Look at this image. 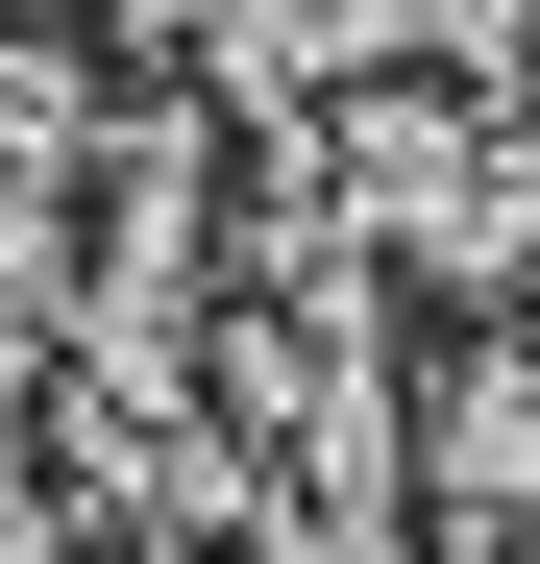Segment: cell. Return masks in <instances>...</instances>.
I'll return each instance as SVG.
<instances>
[{"label":"cell","mask_w":540,"mask_h":564,"mask_svg":"<svg viewBox=\"0 0 540 564\" xmlns=\"http://www.w3.org/2000/svg\"><path fill=\"white\" fill-rule=\"evenodd\" d=\"M270 148H295V221L393 319H516V270H540V74L516 50H369Z\"/></svg>","instance_id":"1"},{"label":"cell","mask_w":540,"mask_h":564,"mask_svg":"<svg viewBox=\"0 0 540 564\" xmlns=\"http://www.w3.org/2000/svg\"><path fill=\"white\" fill-rule=\"evenodd\" d=\"M418 564H540V319H418Z\"/></svg>","instance_id":"2"}]
</instances>
